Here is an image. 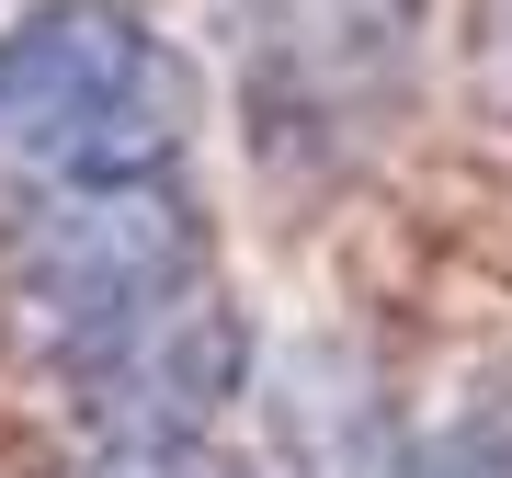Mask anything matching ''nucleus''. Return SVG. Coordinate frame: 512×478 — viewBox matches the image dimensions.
I'll return each mask as SVG.
<instances>
[{
    "label": "nucleus",
    "instance_id": "obj_1",
    "mask_svg": "<svg viewBox=\"0 0 512 478\" xmlns=\"http://www.w3.org/2000/svg\"><path fill=\"white\" fill-rule=\"evenodd\" d=\"M194 126V69L126 0H46L0 35V217L171 183Z\"/></svg>",
    "mask_w": 512,
    "mask_h": 478
},
{
    "label": "nucleus",
    "instance_id": "obj_3",
    "mask_svg": "<svg viewBox=\"0 0 512 478\" xmlns=\"http://www.w3.org/2000/svg\"><path fill=\"white\" fill-rule=\"evenodd\" d=\"M103 478H239V467H217L205 444H114Z\"/></svg>",
    "mask_w": 512,
    "mask_h": 478
},
{
    "label": "nucleus",
    "instance_id": "obj_2",
    "mask_svg": "<svg viewBox=\"0 0 512 478\" xmlns=\"http://www.w3.org/2000/svg\"><path fill=\"white\" fill-rule=\"evenodd\" d=\"M387 478H512V387L444 410L421 444H399V467H387Z\"/></svg>",
    "mask_w": 512,
    "mask_h": 478
}]
</instances>
